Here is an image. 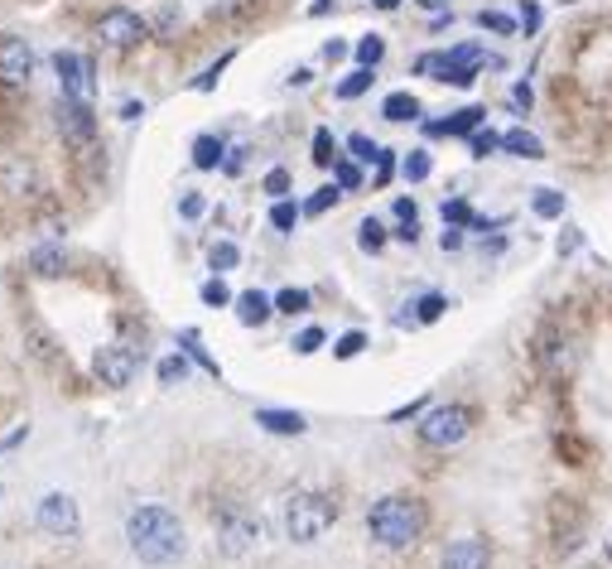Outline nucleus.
<instances>
[{
	"label": "nucleus",
	"instance_id": "nucleus-1",
	"mask_svg": "<svg viewBox=\"0 0 612 569\" xmlns=\"http://www.w3.org/2000/svg\"><path fill=\"white\" fill-rule=\"evenodd\" d=\"M126 540L130 550H136L140 565H175L183 555V526L179 516L169 507H159V502H145L126 516Z\"/></svg>",
	"mask_w": 612,
	"mask_h": 569
},
{
	"label": "nucleus",
	"instance_id": "nucleus-2",
	"mask_svg": "<svg viewBox=\"0 0 612 569\" xmlns=\"http://www.w3.org/2000/svg\"><path fill=\"white\" fill-rule=\"evenodd\" d=\"M424 526H430L424 502L420 497H405V493H391V497L371 502V512H367V531L386 550H410L424 536Z\"/></svg>",
	"mask_w": 612,
	"mask_h": 569
},
{
	"label": "nucleus",
	"instance_id": "nucleus-3",
	"mask_svg": "<svg viewBox=\"0 0 612 569\" xmlns=\"http://www.w3.org/2000/svg\"><path fill=\"white\" fill-rule=\"evenodd\" d=\"M333 521H338L333 497H324V493H289V502H285V536L295 540V546H314Z\"/></svg>",
	"mask_w": 612,
	"mask_h": 569
},
{
	"label": "nucleus",
	"instance_id": "nucleus-4",
	"mask_svg": "<svg viewBox=\"0 0 612 569\" xmlns=\"http://www.w3.org/2000/svg\"><path fill=\"white\" fill-rule=\"evenodd\" d=\"M483 63H492V59L477 44H458V49H444V54H420L415 73H430L449 87H473L477 73H483Z\"/></svg>",
	"mask_w": 612,
	"mask_h": 569
},
{
	"label": "nucleus",
	"instance_id": "nucleus-5",
	"mask_svg": "<svg viewBox=\"0 0 612 569\" xmlns=\"http://www.w3.org/2000/svg\"><path fill=\"white\" fill-rule=\"evenodd\" d=\"M468 430H473L468 405H430L420 420V440L430 449H454L468 440Z\"/></svg>",
	"mask_w": 612,
	"mask_h": 569
},
{
	"label": "nucleus",
	"instance_id": "nucleus-6",
	"mask_svg": "<svg viewBox=\"0 0 612 569\" xmlns=\"http://www.w3.org/2000/svg\"><path fill=\"white\" fill-rule=\"evenodd\" d=\"M97 39H102L106 49H122V54H126V49H136V44H145V39H150V24H145L136 10L116 6V10H106V15L97 20Z\"/></svg>",
	"mask_w": 612,
	"mask_h": 569
},
{
	"label": "nucleus",
	"instance_id": "nucleus-7",
	"mask_svg": "<svg viewBox=\"0 0 612 569\" xmlns=\"http://www.w3.org/2000/svg\"><path fill=\"white\" fill-rule=\"evenodd\" d=\"M136 367H140V357H136V348H126V343H106V348L92 352V372H97L102 387H130Z\"/></svg>",
	"mask_w": 612,
	"mask_h": 569
},
{
	"label": "nucleus",
	"instance_id": "nucleus-8",
	"mask_svg": "<svg viewBox=\"0 0 612 569\" xmlns=\"http://www.w3.org/2000/svg\"><path fill=\"white\" fill-rule=\"evenodd\" d=\"M34 521L44 526L49 536H77V526H83V516H77V502L68 493H49L39 497L34 507Z\"/></svg>",
	"mask_w": 612,
	"mask_h": 569
},
{
	"label": "nucleus",
	"instance_id": "nucleus-9",
	"mask_svg": "<svg viewBox=\"0 0 612 569\" xmlns=\"http://www.w3.org/2000/svg\"><path fill=\"white\" fill-rule=\"evenodd\" d=\"M53 73H59V87L68 102H92V59L59 49V54H53Z\"/></svg>",
	"mask_w": 612,
	"mask_h": 569
},
{
	"label": "nucleus",
	"instance_id": "nucleus-10",
	"mask_svg": "<svg viewBox=\"0 0 612 569\" xmlns=\"http://www.w3.org/2000/svg\"><path fill=\"white\" fill-rule=\"evenodd\" d=\"M261 540V521L251 512H222L218 521V546L222 555H246Z\"/></svg>",
	"mask_w": 612,
	"mask_h": 569
},
{
	"label": "nucleus",
	"instance_id": "nucleus-11",
	"mask_svg": "<svg viewBox=\"0 0 612 569\" xmlns=\"http://www.w3.org/2000/svg\"><path fill=\"white\" fill-rule=\"evenodd\" d=\"M439 569H492V546L483 536H458L444 546V560Z\"/></svg>",
	"mask_w": 612,
	"mask_h": 569
},
{
	"label": "nucleus",
	"instance_id": "nucleus-12",
	"mask_svg": "<svg viewBox=\"0 0 612 569\" xmlns=\"http://www.w3.org/2000/svg\"><path fill=\"white\" fill-rule=\"evenodd\" d=\"M30 73H34V49H30V39H0V83H30Z\"/></svg>",
	"mask_w": 612,
	"mask_h": 569
},
{
	"label": "nucleus",
	"instance_id": "nucleus-13",
	"mask_svg": "<svg viewBox=\"0 0 612 569\" xmlns=\"http://www.w3.org/2000/svg\"><path fill=\"white\" fill-rule=\"evenodd\" d=\"M540 367L550 377H569V367H574V348H569V338L560 328H545L540 334Z\"/></svg>",
	"mask_w": 612,
	"mask_h": 569
},
{
	"label": "nucleus",
	"instance_id": "nucleus-14",
	"mask_svg": "<svg viewBox=\"0 0 612 569\" xmlns=\"http://www.w3.org/2000/svg\"><path fill=\"white\" fill-rule=\"evenodd\" d=\"M59 126L68 140H92V130H97V122H92V102H68L63 97V112H59Z\"/></svg>",
	"mask_w": 612,
	"mask_h": 569
},
{
	"label": "nucleus",
	"instance_id": "nucleus-15",
	"mask_svg": "<svg viewBox=\"0 0 612 569\" xmlns=\"http://www.w3.org/2000/svg\"><path fill=\"white\" fill-rule=\"evenodd\" d=\"M487 126V107H463V112H449V122H434L424 126L430 136H473V130Z\"/></svg>",
	"mask_w": 612,
	"mask_h": 569
},
{
	"label": "nucleus",
	"instance_id": "nucleus-16",
	"mask_svg": "<svg viewBox=\"0 0 612 569\" xmlns=\"http://www.w3.org/2000/svg\"><path fill=\"white\" fill-rule=\"evenodd\" d=\"M271 314H275V299L265 295V289H246V295H236V319H242L246 328H261Z\"/></svg>",
	"mask_w": 612,
	"mask_h": 569
},
{
	"label": "nucleus",
	"instance_id": "nucleus-17",
	"mask_svg": "<svg viewBox=\"0 0 612 569\" xmlns=\"http://www.w3.org/2000/svg\"><path fill=\"white\" fill-rule=\"evenodd\" d=\"M502 150L516 155V160H545V140L536 136V130H502Z\"/></svg>",
	"mask_w": 612,
	"mask_h": 569
},
{
	"label": "nucleus",
	"instance_id": "nucleus-18",
	"mask_svg": "<svg viewBox=\"0 0 612 569\" xmlns=\"http://www.w3.org/2000/svg\"><path fill=\"white\" fill-rule=\"evenodd\" d=\"M256 425L271 430V434H304V430H309V420H304L299 410H271V405H265V410H256Z\"/></svg>",
	"mask_w": 612,
	"mask_h": 569
},
{
	"label": "nucleus",
	"instance_id": "nucleus-19",
	"mask_svg": "<svg viewBox=\"0 0 612 569\" xmlns=\"http://www.w3.org/2000/svg\"><path fill=\"white\" fill-rule=\"evenodd\" d=\"M410 309H415V314H410V319H395L401 328H415V324H434V319H444L449 299H444V295H439V289H434V295H420L415 304H410Z\"/></svg>",
	"mask_w": 612,
	"mask_h": 569
},
{
	"label": "nucleus",
	"instance_id": "nucleus-20",
	"mask_svg": "<svg viewBox=\"0 0 612 569\" xmlns=\"http://www.w3.org/2000/svg\"><path fill=\"white\" fill-rule=\"evenodd\" d=\"M222 160H228L222 136H198L193 140V169H222Z\"/></svg>",
	"mask_w": 612,
	"mask_h": 569
},
{
	"label": "nucleus",
	"instance_id": "nucleus-21",
	"mask_svg": "<svg viewBox=\"0 0 612 569\" xmlns=\"http://www.w3.org/2000/svg\"><path fill=\"white\" fill-rule=\"evenodd\" d=\"M63 266H68V261H63V246H39L34 256H30V271L39 275V281H53V275H63Z\"/></svg>",
	"mask_w": 612,
	"mask_h": 569
},
{
	"label": "nucleus",
	"instance_id": "nucleus-22",
	"mask_svg": "<svg viewBox=\"0 0 612 569\" xmlns=\"http://www.w3.org/2000/svg\"><path fill=\"white\" fill-rule=\"evenodd\" d=\"M381 116H386V122H415L420 97H410V92H391V97L381 102Z\"/></svg>",
	"mask_w": 612,
	"mask_h": 569
},
{
	"label": "nucleus",
	"instance_id": "nucleus-23",
	"mask_svg": "<svg viewBox=\"0 0 612 569\" xmlns=\"http://www.w3.org/2000/svg\"><path fill=\"white\" fill-rule=\"evenodd\" d=\"M179 348H183V352H189V357H193V362H198V367H203V372H208V377H222V367H218V362H212V357H208V348H203V338H198V328H183V334H179Z\"/></svg>",
	"mask_w": 612,
	"mask_h": 569
},
{
	"label": "nucleus",
	"instance_id": "nucleus-24",
	"mask_svg": "<svg viewBox=\"0 0 612 569\" xmlns=\"http://www.w3.org/2000/svg\"><path fill=\"white\" fill-rule=\"evenodd\" d=\"M564 193L560 189H536V193H530V213H536V218H564Z\"/></svg>",
	"mask_w": 612,
	"mask_h": 569
},
{
	"label": "nucleus",
	"instance_id": "nucleus-25",
	"mask_svg": "<svg viewBox=\"0 0 612 569\" xmlns=\"http://www.w3.org/2000/svg\"><path fill=\"white\" fill-rule=\"evenodd\" d=\"M352 54H357V69H377V63L386 59V39L381 34H362Z\"/></svg>",
	"mask_w": 612,
	"mask_h": 569
},
{
	"label": "nucleus",
	"instance_id": "nucleus-26",
	"mask_svg": "<svg viewBox=\"0 0 612 569\" xmlns=\"http://www.w3.org/2000/svg\"><path fill=\"white\" fill-rule=\"evenodd\" d=\"M299 218H304V208L289 203V198H275V203H271V228H275V232H295Z\"/></svg>",
	"mask_w": 612,
	"mask_h": 569
},
{
	"label": "nucleus",
	"instance_id": "nucleus-27",
	"mask_svg": "<svg viewBox=\"0 0 612 569\" xmlns=\"http://www.w3.org/2000/svg\"><path fill=\"white\" fill-rule=\"evenodd\" d=\"M208 266L218 271V275L242 266V251H236V242H212V251H208Z\"/></svg>",
	"mask_w": 612,
	"mask_h": 569
},
{
	"label": "nucleus",
	"instance_id": "nucleus-28",
	"mask_svg": "<svg viewBox=\"0 0 612 569\" xmlns=\"http://www.w3.org/2000/svg\"><path fill=\"white\" fill-rule=\"evenodd\" d=\"M314 165H324V169L338 165V140H333V130H324V126L314 130Z\"/></svg>",
	"mask_w": 612,
	"mask_h": 569
},
{
	"label": "nucleus",
	"instance_id": "nucleus-29",
	"mask_svg": "<svg viewBox=\"0 0 612 569\" xmlns=\"http://www.w3.org/2000/svg\"><path fill=\"white\" fill-rule=\"evenodd\" d=\"M338 198H342V189H338V183H324V189H318V193L309 198V203H304V218H324L328 208L338 203Z\"/></svg>",
	"mask_w": 612,
	"mask_h": 569
},
{
	"label": "nucleus",
	"instance_id": "nucleus-30",
	"mask_svg": "<svg viewBox=\"0 0 612 569\" xmlns=\"http://www.w3.org/2000/svg\"><path fill=\"white\" fill-rule=\"evenodd\" d=\"M333 183H338L342 193L362 189V169H357V160H338V165H333Z\"/></svg>",
	"mask_w": 612,
	"mask_h": 569
},
{
	"label": "nucleus",
	"instance_id": "nucleus-31",
	"mask_svg": "<svg viewBox=\"0 0 612 569\" xmlns=\"http://www.w3.org/2000/svg\"><path fill=\"white\" fill-rule=\"evenodd\" d=\"M183 377H189V352H169L165 362H159V381L175 387V381H183Z\"/></svg>",
	"mask_w": 612,
	"mask_h": 569
},
{
	"label": "nucleus",
	"instance_id": "nucleus-32",
	"mask_svg": "<svg viewBox=\"0 0 612 569\" xmlns=\"http://www.w3.org/2000/svg\"><path fill=\"white\" fill-rule=\"evenodd\" d=\"M309 309V289H281V295H275V314H304Z\"/></svg>",
	"mask_w": 612,
	"mask_h": 569
},
{
	"label": "nucleus",
	"instance_id": "nucleus-33",
	"mask_svg": "<svg viewBox=\"0 0 612 569\" xmlns=\"http://www.w3.org/2000/svg\"><path fill=\"white\" fill-rule=\"evenodd\" d=\"M430 169H434L430 155H424V150H410V155H405V165H401V175H405L410 183H424V179H430Z\"/></svg>",
	"mask_w": 612,
	"mask_h": 569
},
{
	"label": "nucleus",
	"instance_id": "nucleus-34",
	"mask_svg": "<svg viewBox=\"0 0 612 569\" xmlns=\"http://www.w3.org/2000/svg\"><path fill=\"white\" fill-rule=\"evenodd\" d=\"M367 87H371V69H352V73L338 83V97H342V102H352V97H362Z\"/></svg>",
	"mask_w": 612,
	"mask_h": 569
},
{
	"label": "nucleus",
	"instance_id": "nucleus-35",
	"mask_svg": "<svg viewBox=\"0 0 612 569\" xmlns=\"http://www.w3.org/2000/svg\"><path fill=\"white\" fill-rule=\"evenodd\" d=\"M357 246H362V251H381L386 246V228L377 218H362V228H357Z\"/></svg>",
	"mask_w": 612,
	"mask_h": 569
},
{
	"label": "nucleus",
	"instance_id": "nucleus-36",
	"mask_svg": "<svg viewBox=\"0 0 612 569\" xmlns=\"http://www.w3.org/2000/svg\"><path fill=\"white\" fill-rule=\"evenodd\" d=\"M348 150H352L357 165H377L381 160V145L371 140V136H348Z\"/></svg>",
	"mask_w": 612,
	"mask_h": 569
},
{
	"label": "nucleus",
	"instance_id": "nucleus-37",
	"mask_svg": "<svg viewBox=\"0 0 612 569\" xmlns=\"http://www.w3.org/2000/svg\"><path fill=\"white\" fill-rule=\"evenodd\" d=\"M468 150H473V160H487V155L492 150H502V136H497V130H473V140H468Z\"/></svg>",
	"mask_w": 612,
	"mask_h": 569
},
{
	"label": "nucleus",
	"instance_id": "nucleus-38",
	"mask_svg": "<svg viewBox=\"0 0 612 569\" xmlns=\"http://www.w3.org/2000/svg\"><path fill=\"white\" fill-rule=\"evenodd\" d=\"M444 222H449V228H473L477 213L463 203V198H449V203H444Z\"/></svg>",
	"mask_w": 612,
	"mask_h": 569
},
{
	"label": "nucleus",
	"instance_id": "nucleus-39",
	"mask_svg": "<svg viewBox=\"0 0 612 569\" xmlns=\"http://www.w3.org/2000/svg\"><path fill=\"white\" fill-rule=\"evenodd\" d=\"M362 348H367V334H357V328H352V334H342L338 343H333V357H338V362H352Z\"/></svg>",
	"mask_w": 612,
	"mask_h": 569
},
{
	"label": "nucleus",
	"instance_id": "nucleus-40",
	"mask_svg": "<svg viewBox=\"0 0 612 569\" xmlns=\"http://www.w3.org/2000/svg\"><path fill=\"white\" fill-rule=\"evenodd\" d=\"M477 24H483V30H492V34H516V20L507 15V10H483V15H477Z\"/></svg>",
	"mask_w": 612,
	"mask_h": 569
},
{
	"label": "nucleus",
	"instance_id": "nucleus-41",
	"mask_svg": "<svg viewBox=\"0 0 612 569\" xmlns=\"http://www.w3.org/2000/svg\"><path fill=\"white\" fill-rule=\"evenodd\" d=\"M232 63V54H222L218 63H212V69H203V77H193V92H212L218 87V77H222V69H228Z\"/></svg>",
	"mask_w": 612,
	"mask_h": 569
},
{
	"label": "nucleus",
	"instance_id": "nucleus-42",
	"mask_svg": "<svg viewBox=\"0 0 612 569\" xmlns=\"http://www.w3.org/2000/svg\"><path fill=\"white\" fill-rule=\"evenodd\" d=\"M203 304H212V309H222V304H236V299H232V289L222 285V281H208V285H203Z\"/></svg>",
	"mask_w": 612,
	"mask_h": 569
},
{
	"label": "nucleus",
	"instance_id": "nucleus-43",
	"mask_svg": "<svg viewBox=\"0 0 612 569\" xmlns=\"http://www.w3.org/2000/svg\"><path fill=\"white\" fill-rule=\"evenodd\" d=\"M318 348H324V328H304V334L295 338V352H299V357H309V352H318Z\"/></svg>",
	"mask_w": 612,
	"mask_h": 569
},
{
	"label": "nucleus",
	"instance_id": "nucleus-44",
	"mask_svg": "<svg viewBox=\"0 0 612 569\" xmlns=\"http://www.w3.org/2000/svg\"><path fill=\"white\" fill-rule=\"evenodd\" d=\"M179 213H183V218H189V222H198V218H203V213H208L203 193H183V198H179Z\"/></svg>",
	"mask_w": 612,
	"mask_h": 569
},
{
	"label": "nucleus",
	"instance_id": "nucleus-45",
	"mask_svg": "<svg viewBox=\"0 0 612 569\" xmlns=\"http://www.w3.org/2000/svg\"><path fill=\"white\" fill-rule=\"evenodd\" d=\"M246 155H251L246 145H232V150H228V160H222V175H232V179L242 175V169H246Z\"/></svg>",
	"mask_w": 612,
	"mask_h": 569
},
{
	"label": "nucleus",
	"instance_id": "nucleus-46",
	"mask_svg": "<svg viewBox=\"0 0 612 569\" xmlns=\"http://www.w3.org/2000/svg\"><path fill=\"white\" fill-rule=\"evenodd\" d=\"M265 193H271V198H285V193H289V169H271V175H265Z\"/></svg>",
	"mask_w": 612,
	"mask_h": 569
},
{
	"label": "nucleus",
	"instance_id": "nucleus-47",
	"mask_svg": "<svg viewBox=\"0 0 612 569\" xmlns=\"http://www.w3.org/2000/svg\"><path fill=\"white\" fill-rule=\"evenodd\" d=\"M521 30L540 34V0H521Z\"/></svg>",
	"mask_w": 612,
	"mask_h": 569
},
{
	"label": "nucleus",
	"instance_id": "nucleus-48",
	"mask_svg": "<svg viewBox=\"0 0 612 569\" xmlns=\"http://www.w3.org/2000/svg\"><path fill=\"white\" fill-rule=\"evenodd\" d=\"M391 175H395V155L381 150V160H377V183H391Z\"/></svg>",
	"mask_w": 612,
	"mask_h": 569
},
{
	"label": "nucleus",
	"instance_id": "nucleus-49",
	"mask_svg": "<svg viewBox=\"0 0 612 569\" xmlns=\"http://www.w3.org/2000/svg\"><path fill=\"white\" fill-rule=\"evenodd\" d=\"M395 218H401V228H415V203H410V198H395Z\"/></svg>",
	"mask_w": 612,
	"mask_h": 569
},
{
	"label": "nucleus",
	"instance_id": "nucleus-50",
	"mask_svg": "<svg viewBox=\"0 0 612 569\" xmlns=\"http://www.w3.org/2000/svg\"><path fill=\"white\" fill-rule=\"evenodd\" d=\"M511 102H516V112H530V83H516Z\"/></svg>",
	"mask_w": 612,
	"mask_h": 569
},
{
	"label": "nucleus",
	"instance_id": "nucleus-51",
	"mask_svg": "<svg viewBox=\"0 0 612 569\" xmlns=\"http://www.w3.org/2000/svg\"><path fill=\"white\" fill-rule=\"evenodd\" d=\"M342 54H348V44H338V39H333V44H324V59H328V63H338Z\"/></svg>",
	"mask_w": 612,
	"mask_h": 569
},
{
	"label": "nucleus",
	"instance_id": "nucleus-52",
	"mask_svg": "<svg viewBox=\"0 0 612 569\" xmlns=\"http://www.w3.org/2000/svg\"><path fill=\"white\" fill-rule=\"evenodd\" d=\"M122 116H126V122H140V116H145V102H126Z\"/></svg>",
	"mask_w": 612,
	"mask_h": 569
},
{
	"label": "nucleus",
	"instance_id": "nucleus-53",
	"mask_svg": "<svg viewBox=\"0 0 612 569\" xmlns=\"http://www.w3.org/2000/svg\"><path fill=\"white\" fill-rule=\"evenodd\" d=\"M574 246H579V232H574V228H564V236H560V251L569 256V251H574Z\"/></svg>",
	"mask_w": 612,
	"mask_h": 569
},
{
	"label": "nucleus",
	"instance_id": "nucleus-54",
	"mask_svg": "<svg viewBox=\"0 0 612 569\" xmlns=\"http://www.w3.org/2000/svg\"><path fill=\"white\" fill-rule=\"evenodd\" d=\"M458 246H463V232L449 228V232H444V251H458Z\"/></svg>",
	"mask_w": 612,
	"mask_h": 569
},
{
	"label": "nucleus",
	"instance_id": "nucleus-55",
	"mask_svg": "<svg viewBox=\"0 0 612 569\" xmlns=\"http://www.w3.org/2000/svg\"><path fill=\"white\" fill-rule=\"evenodd\" d=\"M309 77H314L309 69H295V73H289V87H304V83H309Z\"/></svg>",
	"mask_w": 612,
	"mask_h": 569
},
{
	"label": "nucleus",
	"instance_id": "nucleus-56",
	"mask_svg": "<svg viewBox=\"0 0 612 569\" xmlns=\"http://www.w3.org/2000/svg\"><path fill=\"white\" fill-rule=\"evenodd\" d=\"M415 6H424V10H439V6H444V0H415Z\"/></svg>",
	"mask_w": 612,
	"mask_h": 569
},
{
	"label": "nucleus",
	"instance_id": "nucleus-57",
	"mask_svg": "<svg viewBox=\"0 0 612 569\" xmlns=\"http://www.w3.org/2000/svg\"><path fill=\"white\" fill-rule=\"evenodd\" d=\"M395 6H401V0H377V10H395Z\"/></svg>",
	"mask_w": 612,
	"mask_h": 569
}]
</instances>
